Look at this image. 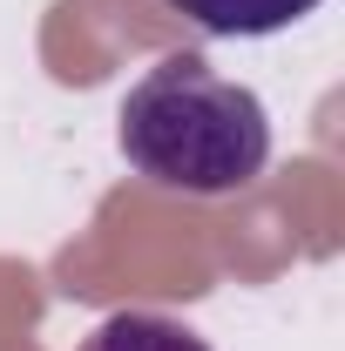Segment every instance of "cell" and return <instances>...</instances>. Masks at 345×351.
I'll return each mask as SVG.
<instances>
[{
	"label": "cell",
	"mask_w": 345,
	"mask_h": 351,
	"mask_svg": "<svg viewBox=\"0 0 345 351\" xmlns=\"http://www.w3.org/2000/svg\"><path fill=\"white\" fill-rule=\"evenodd\" d=\"M115 142L135 176L183 196H237L271 162V108L258 88L216 75L203 54H163L115 108Z\"/></svg>",
	"instance_id": "cell-1"
},
{
	"label": "cell",
	"mask_w": 345,
	"mask_h": 351,
	"mask_svg": "<svg viewBox=\"0 0 345 351\" xmlns=\"http://www.w3.org/2000/svg\"><path fill=\"white\" fill-rule=\"evenodd\" d=\"M170 14H183L190 27L203 34H223V41H258V34H278L304 21L318 0H163Z\"/></svg>",
	"instance_id": "cell-2"
},
{
	"label": "cell",
	"mask_w": 345,
	"mask_h": 351,
	"mask_svg": "<svg viewBox=\"0 0 345 351\" xmlns=\"http://www.w3.org/2000/svg\"><path fill=\"white\" fill-rule=\"evenodd\" d=\"M75 351H210V338H197L183 317H163V311H115Z\"/></svg>",
	"instance_id": "cell-3"
}]
</instances>
